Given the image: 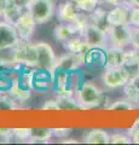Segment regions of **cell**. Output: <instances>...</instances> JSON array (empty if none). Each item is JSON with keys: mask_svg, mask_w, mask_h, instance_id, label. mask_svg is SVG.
I'll use <instances>...</instances> for the list:
<instances>
[{"mask_svg": "<svg viewBox=\"0 0 139 145\" xmlns=\"http://www.w3.org/2000/svg\"><path fill=\"white\" fill-rule=\"evenodd\" d=\"M70 1H71V3H74L75 5H76V4H78V3H80V0H70Z\"/></svg>", "mask_w": 139, "mask_h": 145, "instance_id": "obj_39", "label": "cell"}, {"mask_svg": "<svg viewBox=\"0 0 139 145\" xmlns=\"http://www.w3.org/2000/svg\"><path fill=\"white\" fill-rule=\"evenodd\" d=\"M76 34V31L74 29V27L69 24V23H62L56 25L55 28H53V38L59 44H65L70 38H73V36Z\"/></svg>", "mask_w": 139, "mask_h": 145, "instance_id": "obj_18", "label": "cell"}, {"mask_svg": "<svg viewBox=\"0 0 139 145\" xmlns=\"http://www.w3.org/2000/svg\"><path fill=\"white\" fill-rule=\"evenodd\" d=\"M138 125H139V123H138Z\"/></svg>", "mask_w": 139, "mask_h": 145, "instance_id": "obj_41", "label": "cell"}, {"mask_svg": "<svg viewBox=\"0 0 139 145\" xmlns=\"http://www.w3.org/2000/svg\"><path fill=\"white\" fill-rule=\"evenodd\" d=\"M102 3H104L106 4V5H111V6H119L121 5V4L123 3V0H100Z\"/></svg>", "mask_w": 139, "mask_h": 145, "instance_id": "obj_34", "label": "cell"}, {"mask_svg": "<svg viewBox=\"0 0 139 145\" xmlns=\"http://www.w3.org/2000/svg\"><path fill=\"white\" fill-rule=\"evenodd\" d=\"M131 47L139 50V28H133L132 27V45Z\"/></svg>", "mask_w": 139, "mask_h": 145, "instance_id": "obj_29", "label": "cell"}, {"mask_svg": "<svg viewBox=\"0 0 139 145\" xmlns=\"http://www.w3.org/2000/svg\"><path fill=\"white\" fill-rule=\"evenodd\" d=\"M128 4L133 7H139V0H127Z\"/></svg>", "mask_w": 139, "mask_h": 145, "instance_id": "obj_38", "label": "cell"}, {"mask_svg": "<svg viewBox=\"0 0 139 145\" xmlns=\"http://www.w3.org/2000/svg\"><path fill=\"white\" fill-rule=\"evenodd\" d=\"M7 92L16 102H25L30 98V89L24 88L23 86L20 84L18 78L11 80L10 87H8Z\"/></svg>", "mask_w": 139, "mask_h": 145, "instance_id": "obj_17", "label": "cell"}, {"mask_svg": "<svg viewBox=\"0 0 139 145\" xmlns=\"http://www.w3.org/2000/svg\"><path fill=\"white\" fill-rule=\"evenodd\" d=\"M131 5L128 4H121L119 6H114L106 13V21L109 25H122L129 24V10Z\"/></svg>", "mask_w": 139, "mask_h": 145, "instance_id": "obj_11", "label": "cell"}, {"mask_svg": "<svg viewBox=\"0 0 139 145\" xmlns=\"http://www.w3.org/2000/svg\"><path fill=\"white\" fill-rule=\"evenodd\" d=\"M11 1L18 8H21L22 11H25V10H28V6L32 0H11Z\"/></svg>", "mask_w": 139, "mask_h": 145, "instance_id": "obj_30", "label": "cell"}, {"mask_svg": "<svg viewBox=\"0 0 139 145\" xmlns=\"http://www.w3.org/2000/svg\"><path fill=\"white\" fill-rule=\"evenodd\" d=\"M89 70L105 69V48L92 47L85 53V65Z\"/></svg>", "mask_w": 139, "mask_h": 145, "instance_id": "obj_12", "label": "cell"}, {"mask_svg": "<svg viewBox=\"0 0 139 145\" xmlns=\"http://www.w3.org/2000/svg\"><path fill=\"white\" fill-rule=\"evenodd\" d=\"M84 65H85V54L67 52L65 54H63V56H61L59 58L56 59L55 70L62 69L67 71H73V70H79V68H81Z\"/></svg>", "mask_w": 139, "mask_h": 145, "instance_id": "obj_10", "label": "cell"}, {"mask_svg": "<svg viewBox=\"0 0 139 145\" xmlns=\"http://www.w3.org/2000/svg\"><path fill=\"white\" fill-rule=\"evenodd\" d=\"M129 135H131V138H132V143L133 144H139V125L138 123L131 129Z\"/></svg>", "mask_w": 139, "mask_h": 145, "instance_id": "obj_31", "label": "cell"}, {"mask_svg": "<svg viewBox=\"0 0 139 145\" xmlns=\"http://www.w3.org/2000/svg\"><path fill=\"white\" fill-rule=\"evenodd\" d=\"M62 143H63V144H78L79 142H78V140H75V139H63V140H62Z\"/></svg>", "mask_w": 139, "mask_h": 145, "instance_id": "obj_37", "label": "cell"}, {"mask_svg": "<svg viewBox=\"0 0 139 145\" xmlns=\"http://www.w3.org/2000/svg\"><path fill=\"white\" fill-rule=\"evenodd\" d=\"M126 50L108 46L105 48V68H119L125 65Z\"/></svg>", "mask_w": 139, "mask_h": 145, "instance_id": "obj_14", "label": "cell"}, {"mask_svg": "<svg viewBox=\"0 0 139 145\" xmlns=\"http://www.w3.org/2000/svg\"><path fill=\"white\" fill-rule=\"evenodd\" d=\"M110 143L111 144H132L131 135L123 133H113L110 134Z\"/></svg>", "mask_w": 139, "mask_h": 145, "instance_id": "obj_24", "label": "cell"}, {"mask_svg": "<svg viewBox=\"0 0 139 145\" xmlns=\"http://www.w3.org/2000/svg\"><path fill=\"white\" fill-rule=\"evenodd\" d=\"M13 138L20 140H29L32 128H12Z\"/></svg>", "mask_w": 139, "mask_h": 145, "instance_id": "obj_25", "label": "cell"}, {"mask_svg": "<svg viewBox=\"0 0 139 145\" xmlns=\"http://www.w3.org/2000/svg\"><path fill=\"white\" fill-rule=\"evenodd\" d=\"M21 41L15 25L5 20L0 21V52L15 48Z\"/></svg>", "mask_w": 139, "mask_h": 145, "instance_id": "obj_8", "label": "cell"}, {"mask_svg": "<svg viewBox=\"0 0 139 145\" xmlns=\"http://www.w3.org/2000/svg\"><path fill=\"white\" fill-rule=\"evenodd\" d=\"M37 21L34 20L33 15L28 10L23 11V13L18 17V20L13 23L22 41H30L32 40L35 29H37Z\"/></svg>", "mask_w": 139, "mask_h": 145, "instance_id": "obj_7", "label": "cell"}, {"mask_svg": "<svg viewBox=\"0 0 139 145\" xmlns=\"http://www.w3.org/2000/svg\"><path fill=\"white\" fill-rule=\"evenodd\" d=\"M129 25L139 28V7H131L129 10Z\"/></svg>", "mask_w": 139, "mask_h": 145, "instance_id": "obj_26", "label": "cell"}, {"mask_svg": "<svg viewBox=\"0 0 139 145\" xmlns=\"http://www.w3.org/2000/svg\"><path fill=\"white\" fill-rule=\"evenodd\" d=\"M53 137L52 128H32L29 143H47Z\"/></svg>", "mask_w": 139, "mask_h": 145, "instance_id": "obj_20", "label": "cell"}, {"mask_svg": "<svg viewBox=\"0 0 139 145\" xmlns=\"http://www.w3.org/2000/svg\"><path fill=\"white\" fill-rule=\"evenodd\" d=\"M74 98L80 109H92L102 104L103 93L97 85L89 81H84L81 87L76 91Z\"/></svg>", "mask_w": 139, "mask_h": 145, "instance_id": "obj_1", "label": "cell"}, {"mask_svg": "<svg viewBox=\"0 0 139 145\" xmlns=\"http://www.w3.org/2000/svg\"><path fill=\"white\" fill-rule=\"evenodd\" d=\"M82 39L86 41L91 47H99V48H106L108 47V36L106 31L99 29L98 27L89 23L86 29L81 34Z\"/></svg>", "mask_w": 139, "mask_h": 145, "instance_id": "obj_9", "label": "cell"}, {"mask_svg": "<svg viewBox=\"0 0 139 145\" xmlns=\"http://www.w3.org/2000/svg\"><path fill=\"white\" fill-rule=\"evenodd\" d=\"M136 109V104L132 103L129 99L123 98V99H117L114 103L109 105V110H121V111H127V110H133Z\"/></svg>", "mask_w": 139, "mask_h": 145, "instance_id": "obj_22", "label": "cell"}, {"mask_svg": "<svg viewBox=\"0 0 139 145\" xmlns=\"http://www.w3.org/2000/svg\"><path fill=\"white\" fill-rule=\"evenodd\" d=\"M84 143L86 144H110V134L105 129L93 128L84 135Z\"/></svg>", "mask_w": 139, "mask_h": 145, "instance_id": "obj_15", "label": "cell"}, {"mask_svg": "<svg viewBox=\"0 0 139 145\" xmlns=\"http://www.w3.org/2000/svg\"><path fill=\"white\" fill-rule=\"evenodd\" d=\"M35 50L38 52V65L37 68L48 71L55 70V64H56V54L55 51L50 44L45 42V41H38L34 42Z\"/></svg>", "mask_w": 139, "mask_h": 145, "instance_id": "obj_6", "label": "cell"}, {"mask_svg": "<svg viewBox=\"0 0 139 145\" xmlns=\"http://www.w3.org/2000/svg\"><path fill=\"white\" fill-rule=\"evenodd\" d=\"M0 138L6 140H10L11 138H13L12 128H0Z\"/></svg>", "mask_w": 139, "mask_h": 145, "instance_id": "obj_32", "label": "cell"}, {"mask_svg": "<svg viewBox=\"0 0 139 145\" xmlns=\"http://www.w3.org/2000/svg\"><path fill=\"white\" fill-rule=\"evenodd\" d=\"M56 1L52 0H32L28 11L32 13L38 24L50 22L56 15Z\"/></svg>", "mask_w": 139, "mask_h": 145, "instance_id": "obj_4", "label": "cell"}, {"mask_svg": "<svg viewBox=\"0 0 139 145\" xmlns=\"http://www.w3.org/2000/svg\"><path fill=\"white\" fill-rule=\"evenodd\" d=\"M52 1H56V0H52Z\"/></svg>", "mask_w": 139, "mask_h": 145, "instance_id": "obj_40", "label": "cell"}, {"mask_svg": "<svg viewBox=\"0 0 139 145\" xmlns=\"http://www.w3.org/2000/svg\"><path fill=\"white\" fill-rule=\"evenodd\" d=\"M70 132H71L70 128H52L53 137H56V138H62V139H63Z\"/></svg>", "mask_w": 139, "mask_h": 145, "instance_id": "obj_28", "label": "cell"}, {"mask_svg": "<svg viewBox=\"0 0 139 145\" xmlns=\"http://www.w3.org/2000/svg\"><path fill=\"white\" fill-rule=\"evenodd\" d=\"M23 13V11L21 8L17 7L15 4H13L11 0H7V6H6V10H5V13L3 16V20H5L10 23H15V22L18 20V17Z\"/></svg>", "mask_w": 139, "mask_h": 145, "instance_id": "obj_21", "label": "cell"}, {"mask_svg": "<svg viewBox=\"0 0 139 145\" xmlns=\"http://www.w3.org/2000/svg\"><path fill=\"white\" fill-rule=\"evenodd\" d=\"M7 6V0H0V18H3Z\"/></svg>", "mask_w": 139, "mask_h": 145, "instance_id": "obj_35", "label": "cell"}, {"mask_svg": "<svg viewBox=\"0 0 139 145\" xmlns=\"http://www.w3.org/2000/svg\"><path fill=\"white\" fill-rule=\"evenodd\" d=\"M134 68L137 70V74L139 72V50H137V54H136V62H134Z\"/></svg>", "mask_w": 139, "mask_h": 145, "instance_id": "obj_36", "label": "cell"}, {"mask_svg": "<svg viewBox=\"0 0 139 145\" xmlns=\"http://www.w3.org/2000/svg\"><path fill=\"white\" fill-rule=\"evenodd\" d=\"M106 36L108 46L126 50L132 45V27L129 24L109 25Z\"/></svg>", "mask_w": 139, "mask_h": 145, "instance_id": "obj_3", "label": "cell"}, {"mask_svg": "<svg viewBox=\"0 0 139 145\" xmlns=\"http://www.w3.org/2000/svg\"><path fill=\"white\" fill-rule=\"evenodd\" d=\"M42 110H50V111H58L61 110V105H59V102L58 99H48L44 103V105L41 106Z\"/></svg>", "mask_w": 139, "mask_h": 145, "instance_id": "obj_27", "label": "cell"}, {"mask_svg": "<svg viewBox=\"0 0 139 145\" xmlns=\"http://www.w3.org/2000/svg\"><path fill=\"white\" fill-rule=\"evenodd\" d=\"M13 58L15 64L35 67L38 65V52L35 50L34 44L30 41H21L13 48Z\"/></svg>", "mask_w": 139, "mask_h": 145, "instance_id": "obj_5", "label": "cell"}, {"mask_svg": "<svg viewBox=\"0 0 139 145\" xmlns=\"http://www.w3.org/2000/svg\"><path fill=\"white\" fill-rule=\"evenodd\" d=\"M56 15L57 18L62 23H74L78 20V17L80 16L79 13V8L76 7L74 3H71L70 0L65 3H61L58 7L56 8Z\"/></svg>", "mask_w": 139, "mask_h": 145, "instance_id": "obj_13", "label": "cell"}, {"mask_svg": "<svg viewBox=\"0 0 139 145\" xmlns=\"http://www.w3.org/2000/svg\"><path fill=\"white\" fill-rule=\"evenodd\" d=\"M100 0H80V3L76 4V7L79 11H82L85 13H91L99 6Z\"/></svg>", "mask_w": 139, "mask_h": 145, "instance_id": "obj_23", "label": "cell"}, {"mask_svg": "<svg viewBox=\"0 0 139 145\" xmlns=\"http://www.w3.org/2000/svg\"><path fill=\"white\" fill-rule=\"evenodd\" d=\"M132 78L131 71L126 67L119 68H105L102 75V82L106 89L123 88Z\"/></svg>", "mask_w": 139, "mask_h": 145, "instance_id": "obj_2", "label": "cell"}, {"mask_svg": "<svg viewBox=\"0 0 139 145\" xmlns=\"http://www.w3.org/2000/svg\"><path fill=\"white\" fill-rule=\"evenodd\" d=\"M106 11H104L103 8L97 7L95 11L89 13V22L91 24L98 27L99 29L108 31L109 29V24H108V21H106Z\"/></svg>", "mask_w": 139, "mask_h": 145, "instance_id": "obj_19", "label": "cell"}, {"mask_svg": "<svg viewBox=\"0 0 139 145\" xmlns=\"http://www.w3.org/2000/svg\"><path fill=\"white\" fill-rule=\"evenodd\" d=\"M129 82H131V84L133 85V87L136 88L137 93H138V96H139V72H138V74H136V75H133V76H132L131 80H129Z\"/></svg>", "mask_w": 139, "mask_h": 145, "instance_id": "obj_33", "label": "cell"}, {"mask_svg": "<svg viewBox=\"0 0 139 145\" xmlns=\"http://www.w3.org/2000/svg\"><path fill=\"white\" fill-rule=\"evenodd\" d=\"M63 46L67 50V52H70V53H82V54L86 53L89 48H92L82 39V36L79 35V34H78V36L74 35L73 38H70L65 44H63Z\"/></svg>", "mask_w": 139, "mask_h": 145, "instance_id": "obj_16", "label": "cell"}]
</instances>
